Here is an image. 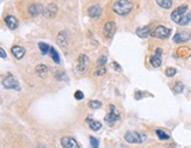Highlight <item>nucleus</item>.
<instances>
[{
	"label": "nucleus",
	"mask_w": 191,
	"mask_h": 148,
	"mask_svg": "<svg viewBox=\"0 0 191 148\" xmlns=\"http://www.w3.org/2000/svg\"><path fill=\"white\" fill-rule=\"evenodd\" d=\"M132 9H134V4L130 0H116L113 5L114 12L122 17L129 14Z\"/></svg>",
	"instance_id": "nucleus-1"
},
{
	"label": "nucleus",
	"mask_w": 191,
	"mask_h": 148,
	"mask_svg": "<svg viewBox=\"0 0 191 148\" xmlns=\"http://www.w3.org/2000/svg\"><path fill=\"white\" fill-rule=\"evenodd\" d=\"M150 35L155 39H168L171 35V29L165 26H157L156 28H154V31H151Z\"/></svg>",
	"instance_id": "nucleus-2"
},
{
	"label": "nucleus",
	"mask_w": 191,
	"mask_h": 148,
	"mask_svg": "<svg viewBox=\"0 0 191 148\" xmlns=\"http://www.w3.org/2000/svg\"><path fill=\"white\" fill-rule=\"evenodd\" d=\"M146 139V135L139 134L137 132H127L124 134V140L128 143H142Z\"/></svg>",
	"instance_id": "nucleus-3"
},
{
	"label": "nucleus",
	"mask_w": 191,
	"mask_h": 148,
	"mask_svg": "<svg viewBox=\"0 0 191 148\" xmlns=\"http://www.w3.org/2000/svg\"><path fill=\"white\" fill-rule=\"evenodd\" d=\"M120 119V113L119 111L115 108L114 105H110V112L104 116V121L107 122L109 126H113L115 122Z\"/></svg>",
	"instance_id": "nucleus-4"
},
{
	"label": "nucleus",
	"mask_w": 191,
	"mask_h": 148,
	"mask_svg": "<svg viewBox=\"0 0 191 148\" xmlns=\"http://www.w3.org/2000/svg\"><path fill=\"white\" fill-rule=\"evenodd\" d=\"M188 9H189L188 5H182V6L177 7L175 11H173V13H171V19H173V21L176 22V24H178L179 20L184 17V14H186Z\"/></svg>",
	"instance_id": "nucleus-5"
},
{
	"label": "nucleus",
	"mask_w": 191,
	"mask_h": 148,
	"mask_svg": "<svg viewBox=\"0 0 191 148\" xmlns=\"http://www.w3.org/2000/svg\"><path fill=\"white\" fill-rule=\"evenodd\" d=\"M2 85H4V87L7 88V89H19L20 88L17 79L14 78L12 74H8L6 78L2 80Z\"/></svg>",
	"instance_id": "nucleus-6"
},
{
	"label": "nucleus",
	"mask_w": 191,
	"mask_h": 148,
	"mask_svg": "<svg viewBox=\"0 0 191 148\" xmlns=\"http://www.w3.org/2000/svg\"><path fill=\"white\" fill-rule=\"evenodd\" d=\"M58 11H59V9H58L56 4L51 2V4H48V5L44 9L42 14H44V17L46 18V19H53V18L56 15Z\"/></svg>",
	"instance_id": "nucleus-7"
},
{
	"label": "nucleus",
	"mask_w": 191,
	"mask_h": 148,
	"mask_svg": "<svg viewBox=\"0 0 191 148\" xmlns=\"http://www.w3.org/2000/svg\"><path fill=\"white\" fill-rule=\"evenodd\" d=\"M89 67V58L86 54H81L78 59V72L85 73Z\"/></svg>",
	"instance_id": "nucleus-8"
},
{
	"label": "nucleus",
	"mask_w": 191,
	"mask_h": 148,
	"mask_svg": "<svg viewBox=\"0 0 191 148\" xmlns=\"http://www.w3.org/2000/svg\"><path fill=\"white\" fill-rule=\"evenodd\" d=\"M115 33H116V24H115L114 21H108V22H106V25H104L103 27L104 36L108 38V39H110V38H113Z\"/></svg>",
	"instance_id": "nucleus-9"
},
{
	"label": "nucleus",
	"mask_w": 191,
	"mask_h": 148,
	"mask_svg": "<svg viewBox=\"0 0 191 148\" xmlns=\"http://www.w3.org/2000/svg\"><path fill=\"white\" fill-rule=\"evenodd\" d=\"M190 38H191V33L189 31H181V32H177L175 34L174 41L176 44H183V43H186Z\"/></svg>",
	"instance_id": "nucleus-10"
},
{
	"label": "nucleus",
	"mask_w": 191,
	"mask_h": 148,
	"mask_svg": "<svg viewBox=\"0 0 191 148\" xmlns=\"http://www.w3.org/2000/svg\"><path fill=\"white\" fill-rule=\"evenodd\" d=\"M61 145L63 148H80L78 141L72 136H63L61 139Z\"/></svg>",
	"instance_id": "nucleus-11"
},
{
	"label": "nucleus",
	"mask_w": 191,
	"mask_h": 148,
	"mask_svg": "<svg viewBox=\"0 0 191 148\" xmlns=\"http://www.w3.org/2000/svg\"><path fill=\"white\" fill-rule=\"evenodd\" d=\"M150 64L154 67H159L162 65V50L161 48H157L155 54L150 58Z\"/></svg>",
	"instance_id": "nucleus-12"
},
{
	"label": "nucleus",
	"mask_w": 191,
	"mask_h": 148,
	"mask_svg": "<svg viewBox=\"0 0 191 148\" xmlns=\"http://www.w3.org/2000/svg\"><path fill=\"white\" fill-rule=\"evenodd\" d=\"M68 41H69V36H68V33L66 31H62L58 34V38H56V43L60 47H66L68 45Z\"/></svg>",
	"instance_id": "nucleus-13"
},
{
	"label": "nucleus",
	"mask_w": 191,
	"mask_h": 148,
	"mask_svg": "<svg viewBox=\"0 0 191 148\" xmlns=\"http://www.w3.org/2000/svg\"><path fill=\"white\" fill-rule=\"evenodd\" d=\"M41 12H44V6L41 4H32V5L28 6V13L32 17L39 15Z\"/></svg>",
	"instance_id": "nucleus-14"
},
{
	"label": "nucleus",
	"mask_w": 191,
	"mask_h": 148,
	"mask_svg": "<svg viewBox=\"0 0 191 148\" xmlns=\"http://www.w3.org/2000/svg\"><path fill=\"white\" fill-rule=\"evenodd\" d=\"M11 52L13 54V57L18 59V60H20V59H22L24 58V55H25V48L22 47V46H19V45H15V46H13L12 48H11Z\"/></svg>",
	"instance_id": "nucleus-15"
},
{
	"label": "nucleus",
	"mask_w": 191,
	"mask_h": 148,
	"mask_svg": "<svg viewBox=\"0 0 191 148\" xmlns=\"http://www.w3.org/2000/svg\"><path fill=\"white\" fill-rule=\"evenodd\" d=\"M101 13H102V9H101V6H99V5H93V6H90V7L88 9V15L92 18V19L99 18L101 15Z\"/></svg>",
	"instance_id": "nucleus-16"
},
{
	"label": "nucleus",
	"mask_w": 191,
	"mask_h": 148,
	"mask_svg": "<svg viewBox=\"0 0 191 148\" xmlns=\"http://www.w3.org/2000/svg\"><path fill=\"white\" fill-rule=\"evenodd\" d=\"M151 33V31H150V26L148 25V26H143V27H139L136 29V34L139 35V38H142V39H146L148 38L149 35Z\"/></svg>",
	"instance_id": "nucleus-17"
},
{
	"label": "nucleus",
	"mask_w": 191,
	"mask_h": 148,
	"mask_svg": "<svg viewBox=\"0 0 191 148\" xmlns=\"http://www.w3.org/2000/svg\"><path fill=\"white\" fill-rule=\"evenodd\" d=\"M5 22L9 29H15L18 27V19L13 15H7L5 18Z\"/></svg>",
	"instance_id": "nucleus-18"
},
{
	"label": "nucleus",
	"mask_w": 191,
	"mask_h": 148,
	"mask_svg": "<svg viewBox=\"0 0 191 148\" xmlns=\"http://www.w3.org/2000/svg\"><path fill=\"white\" fill-rule=\"evenodd\" d=\"M87 123L88 126L90 127V129H93V131H100L101 129V127H102V123L100 121H96V120H93L92 118H87Z\"/></svg>",
	"instance_id": "nucleus-19"
},
{
	"label": "nucleus",
	"mask_w": 191,
	"mask_h": 148,
	"mask_svg": "<svg viewBox=\"0 0 191 148\" xmlns=\"http://www.w3.org/2000/svg\"><path fill=\"white\" fill-rule=\"evenodd\" d=\"M157 5L164 9H170L173 7V0H156Z\"/></svg>",
	"instance_id": "nucleus-20"
},
{
	"label": "nucleus",
	"mask_w": 191,
	"mask_h": 148,
	"mask_svg": "<svg viewBox=\"0 0 191 148\" xmlns=\"http://www.w3.org/2000/svg\"><path fill=\"white\" fill-rule=\"evenodd\" d=\"M190 22H191V12H189L188 14H184V17L179 20L178 25H179V26H186V25H189Z\"/></svg>",
	"instance_id": "nucleus-21"
},
{
	"label": "nucleus",
	"mask_w": 191,
	"mask_h": 148,
	"mask_svg": "<svg viewBox=\"0 0 191 148\" xmlns=\"http://www.w3.org/2000/svg\"><path fill=\"white\" fill-rule=\"evenodd\" d=\"M47 71H48V67L46 65H44V64H40V65H38L35 67V72H36L38 75H45L47 73Z\"/></svg>",
	"instance_id": "nucleus-22"
},
{
	"label": "nucleus",
	"mask_w": 191,
	"mask_h": 148,
	"mask_svg": "<svg viewBox=\"0 0 191 148\" xmlns=\"http://www.w3.org/2000/svg\"><path fill=\"white\" fill-rule=\"evenodd\" d=\"M49 54H51L52 60L54 61L55 64H60V57H59V54H58L56 50H55L54 47H51V50H49Z\"/></svg>",
	"instance_id": "nucleus-23"
},
{
	"label": "nucleus",
	"mask_w": 191,
	"mask_h": 148,
	"mask_svg": "<svg viewBox=\"0 0 191 148\" xmlns=\"http://www.w3.org/2000/svg\"><path fill=\"white\" fill-rule=\"evenodd\" d=\"M38 46H39L40 52L42 53L44 55H46L47 53H49V50H51V46H49V45H47L46 43H39Z\"/></svg>",
	"instance_id": "nucleus-24"
},
{
	"label": "nucleus",
	"mask_w": 191,
	"mask_h": 148,
	"mask_svg": "<svg viewBox=\"0 0 191 148\" xmlns=\"http://www.w3.org/2000/svg\"><path fill=\"white\" fill-rule=\"evenodd\" d=\"M156 135L158 136V139L159 140H169L170 139V135L168 134V133H165L164 131H162V129H156Z\"/></svg>",
	"instance_id": "nucleus-25"
},
{
	"label": "nucleus",
	"mask_w": 191,
	"mask_h": 148,
	"mask_svg": "<svg viewBox=\"0 0 191 148\" xmlns=\"http://www.w3.org/2000/svg\"><path fill=\"white\" fill-rule=\"evenodd\" d=\"M101 106H102V104L100 101H97V100H90L88 102V107L92 108V109H99Z\"/></svg>",
	"instance_id": "nucleus-26"
},
{
	"label": "nucleus",
	"mask_w": 191,
	"mask_h": 148,
	"mask_svg": "<svg viewBox=\"0 0 191 148\" xmlns=\"http://www.w3.org/2000/svg\"><path fill=\"white\" fill-rule=\"evenodd\" d=\"M176 73H177V70L174 68V67H168V68L165 70V75H166L168 78H173V77H175Z\"/></svg>",
	"instance_id": "nucleus-27"
},
{
	"label": "nucleus",
	"mask_w": 191,
	"mask_h": 148,
	"mask_svg": "<svg viewBox=\"0 0 191 148\" xmlns=\"http://www.w3.org/2000/svg\"><path fill=\"white\" fill-rule=\"evenodd\" d=\"M183 91H184V85H183L182 82H177L174 87V92L176 94H181Z\"/></svg>",
	"instance_id": "nucleus-28"
},
{
	"label": "nucleus",
	"mask_w": 191,
	"mask_h": 148,
	"mask_svg": "<svg viewBox=\"0 0 191 148\" xmlns=\"http://www.w3.org/2000/svg\"><path fill=\"white\" fill-rule=\"evenodd\" d=\"M107 73V70L104 68V66H102V67H99V70L95 71V73H94V75L95 77H102V75H104Z\"/></svg>",
	"instance_id": "nucleus-29"
},
{
	"label": "nucleus",
	"mask_w": 191,
	"mask_h": 148,
	"mask_svg": "<svg viewBox=\"0 0 191 148\" xmlns=\"http://www.w3.org/2000/svg\"><path fill=\"white\" fill-rule=\"evenodd\" d=\"M89 141H90V148H99V140L94 138V136H89Z\"/></svg>",
	"instance_id": "nucleus-30"
},
{
	"label": "nucleus",
	"mask_w": 191,
	"mask_h": 148,
	"mask_svg": "<svg viewBox=\"0 0 191 148\" xmlns=\"http://www.w3.org/2000/svg\"><path fill=\"white\" fill-rule=\"evenodd\" d=\"M106 62H107V57H106V55H101V57L97 59V66H99V67H102V66H104Z\"/></svg>",
	"instance_id": "nucleus-31"
},
{
	"label": "nucleus",
	"mask_w": 191,
	"mask_h": 148,
	"mask_svg": "<svg viewBox=\"0 0 191 148\" xmlns=\"http://www.w3.org/2000/svg\"><path fill=\"white\" fill-rule=\"evenodd\" d=\"M74 98H75L76 100H82V99L85 98V95H83V93H82L81 91H76L75 94H74Z\"/></svg>",
	"instance_id": "nucleus-32"
},
{
	"label": "nucleus",
	"mask_w": 191,
	"mask_h": 148,
	"mask_svg": "<svg viewBox=\"0 0 191 148\" xmlns=\"http://www.w3.org/2000/svg\"><path fill=\"white\" fill-rule=\"evenodd\" d=\"M0 58L1 59H6L7 58V53H6V51L2 47H0Z\"/></svg>",
	"instance_id": "nucleus-33"
},
{
	"label": "nucleus",
	"mask_w": 191,
	"mask_h": 148,
	"mask_svg": "<svg viewBox=\"0 0 191 148\" xmlns=\"http://www.w3.org/2000/svg\"><path fill=\"white\" fill-rule=\"evenodd\" d=\"M113 66H114V68H115V70H116V71H120V70H121V67H120V65H119L117 62H115V61H114V62H113Z\"/></svg>",
	"instance_id": "nucleus-34"
}]
</instances>
